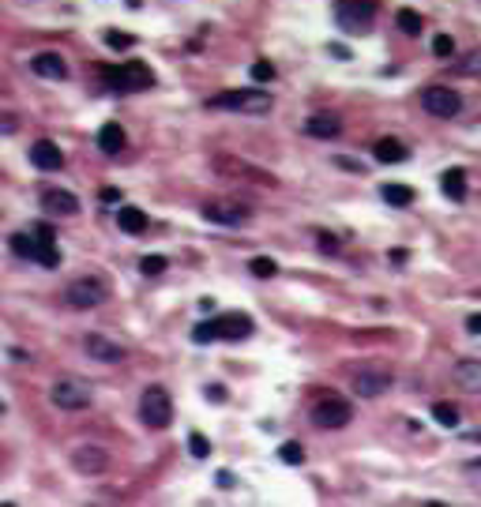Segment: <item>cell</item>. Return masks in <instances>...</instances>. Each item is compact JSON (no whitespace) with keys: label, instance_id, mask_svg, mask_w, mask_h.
Returning a JSON list of instances; mask_svg holds the SVG:
<instances>
[{"label":"cell","instance_id":"cell-1","mask_svg":"<svg viewBox=\"0 0 481 507\" xmlns=\"http://www.w3.org/2000/svg\"><path fill=\"white\" fill-rule=\"evenodd\" d=\"M211 110H230V113H267L271 110V95H263V90H222L207 102Z\"/></svg>","mask_w":481,"mask_h":507},{"label":"cell","instance_id":"cell-2","mask_svg":"<svg viewBox=\"0 0 481 507\" xmlns=\"http://www.w3.org/2000/svg\"><path fill=\"white\" fill-rule=\"evenodd\" d=\"M102 79L110 83L113 90H125V95H136V90H151L154 87V75L147 64L132 60L125 68H102Z\"/></svg>","mask_w":481,"mask_h":507},{"label":"cell","instance_id":"cell-3","mask_svg":"<svg viewBox=\"0 0 481 507\" xmlns=\"http://www.w3.org/2000/svg\"><path fill=\"white\" fill-rule=\"evenodd\" d=\"M139 417L147 429H166L173 421V398L166 387H147L143 398H139Z\"/></svg>","mask_w":481,"mask_h":507},{"label":"cell","instance_id":"cell-4","mask_svg":"<svg viewBox=\"0 0 481 507\" xmlns=\"http://www.w3.org/2000/svg\"><path fill=\"white\" fill-rule=\"evenodd\" d=\"M376 16V0H339L335 4V23L350 34H365Z\"/></svg>","mask_w":481,"mask_h":507},{"label":"cell","instance_id":"cell-5","mask_svg":"<svg viewBox=\"0 0 481 507\" xmlns=\"http://www.w3.org/2000/svg\"><path fill=\"white\" fill-rule=\"evenodd\" d=\"M204 218L211 225H230V230H237V225L248 222V207L237 203V199H211V203H204Z\"/></svg>","mask_w":481,"mask_h":507},{"label":"cell","instance_id":"cell-6","mask_svg":"<svg viewBox=\"0 0 481 507\" xmlns=\"http://www.w3.org/2000/svg\"><path fill=\"white\" fill-rule=\"evenodd\" d=\"M64 301L72 309H98L105 301V282L102 278H75V282L64 289Z\"/></svg>","mask_w":481,"mask_h":507},{"label":"cell","instance_id":"cell-7","mask_svg":"<svg viewBox=\"0 0 481 507\" xmlns=\"http://www.w3.org/2000/svg\"><path fill=\"white\" fill-rule=\"evenodd\" d=\"M421 105H425L433 117H444V121H451V117H459L462 98H459V90H451V87H425Z\"/></svg>","mask_w":481,"mask_h":507},{"label":"cell","instance_id":"cell-8","mask_svg":"<svg viewBox=\"0 0 481 507\" xmlns=\"http://www.w3.org/2000/svg\"><path fill=\"white\" fill-rule=\"evenodd\" d=\"M350 402L346 398H319L312 406V425L316 429H342V425H350Z\"/></svg>","mask_w":481,"mask_h":507},{"label":"cell","instance_id":"cell-9","mask_svg":"<svg viewBox=\"0 0 481 507\" xmlns=\"http://www.w3.org/2000/svg\"><path fill=\"white\" fill-rule=\"evenodd\" d=\"M53 406H60V410H87L90 406V387L83 380H60V383H53Z\"/></svg>","mask_w":481,"mask_h":507},{"label":"cell","instance_id":"cell-10","mask_svg":"<svg viewBox=\"0 0 481 507\" xmlns=\"http://www.w3.org/2000/svg\"><path fill=\"white\" fill-rule=\"evenodd\" d=\"M215 338H248L252 335V319L245 312H226V316H215Z\"/></svg>","mask_w":481,"mask_h":507},{"label":"cell","instance_id":"cell-11","mask_svg":"<svg viewBox=\"0 0 481 507\" xmlns=\"http://www.w3.org/2000/svg\"><path fill=\"white\" fill-rule=\"evenodd\" d=\"M31 162H34V169H42V173H57V169H64V154H60V146L53 139H38L31 146Z\"/></svg>","mask_w":481,"mask_h":507},{"label":"cell","instance_id":"cell-12","mask_svg":"<svg viewBox=\"0 0 481 507\" xmlns=\"http://www.w3.org/2000/svg\"><path fill=\"white\" fill-rule=\"evenodd\" d=\"M72 462H75L79 474H102L105 466H110V455H105L98 444H83V447L72 451Z\"/></svg>","mask_w":481,"mask_h":507},{"label":"cell","instance_id":"cell-13","mask_svg":"<svg viewBox=\"0 0 481 507\" xmlns=\"http://www.w3.org/2000/svg\"><path fill=\"white\" fill-rule=\"evenodd\" d=\"M387 387H391V376L380 372V368H369V372H357V376H354V391L361 398H376V395L387 391Z\"/></svg>","mask_w":481,"mask_h":507},{"label":"cell","instance_id":"cell-14","mask_svg":"<svg viewBox=\"0 0 481 507\" xmlns=\"http://www.w3.org/2000/svg\"><path fill=\"white\" fill-rule=\"evenodd\" d=\"M31 68H34V75H42V79H68V64H64V57L60 53H38V57L31 60Z\"/></svg>","mask_w":481,"mask_h":507},{"label":"cell","instance_id":"cell-15","mask_svg":"<svg viewBox=\"0 0 481 507\" xmlns=\"http://www.w3.org/2000/svg\"><path fill=\"white\" fill-rule=\"evenodd\" d=\"M339 132H342V124L335 113H312L305 121V136H312V139H335Z\"/></svg>","mask_w":481,"mask_h":507},{"label":"cell","instance_id":"cell-16","mask_svg":"<svg viewBox=\"0 0 481 507\" xmlns=\"http://www.w3.org/2000/svg\"><path fill=\"white\" fill-rule=\"evenodd\" d=\"M42 207L49 210V215H75L79 199L68 188H49V192H42Z\"/></svg>","mask_w":481,"mask_h":507},{"label":"cell","instance_id":"cell-17","mask_svg":"<svg viewBox=\"0 0 481 507\" xmlns=\"http://www.w3.org/2000/svg\"><path fill=\"white\" fill-rule=\"evenodd\" d=\"M87 353L95 357V361H105V365L125 361V346H117V342L102 338V335H90V338H87Z\"/></svg>","mask_w":481,"mask_h":507},{"label":"cell","instance_id":"cell-18","mask_svg":"<svg viewBox=\"0 0 481 507\" xmlns=\"http://www.w3.org/2000/svg\"><path fill=\"white\" fill-rule=\"evenodd\" d=\"M451 380H455L462 391L481 395V361H459L455 372H451Z\"/></svg>","mask_w":481,"mask_h":507},{"label":"cell","instance_id":"cell-19","mask_svg":"<svg viewBox=\"0 0 481 507\" xmlns=\"http://www.w3.org/2000/svg\"><path fill=\"white\" fill-rule=\"evenodd\" d=\"M372 154H376V162H384V166H395V162H406L410 158V151L398 139H391V136H384V139H376V146H372Z\"/></svg>","mask_w":481,"mask_h":507},{"label":"cell","instance_id":"cell-20","mask_svg":"<svg viewBox=\"0 0 481 507\" xmlns=\"http://www.w3.org/2000/svg\"><path fill=\"white\" fill-rule=\"evenodd\" d=\"M98 151L102 154H120V151H125V128H120L117 121L98 128Z\"/></svg>","mask_w":481,"mask_h":507},{"label":"cell","instance_id":"cell-21","mask_svg":"<svg viewBox=\"0 0 481 507\" xmlns=\"http://www.w3.org/2000/svg\"><path fill=\"white\" fill-rule=\"evenodd\" d=\"M440 188H444V196L451 199V203H462V199H466V173L462 169H448L444 177H440Z\"/></svg>","mask_w":481,"mask_h":507},{"label":"cell","instance_id":"cell-22","mask_svg":"<svg viewBox=\"0 0 481 507\" xmlns=\"http://www.w3.org/2000/svg\"><path fill=\"white\" fill-rule=\"evenodd\" d=\"M117 225H120V230H125V233L139 237V233H143V230H147V225H151V222H147V215H143L139 207H120V215H117Z\"/></svg>","mask_w":481,"mask_h":507},{"label":"cell","instance_id":"cell-23","mask_svg":"<svg viewBox=\"0 0 481 507\" xmlns=\"http://www.w3.org/2000/svg\"><path fill=\"white\" fill-rule=\"evenodd\" d=\"M380 196H384L391 207H410V203H413V188H410V184H384Z\"/></svg>","mask_w":481,"mask_h":507},{"label":"cell","instance_id":"cell-24","mask_svg":"<svg viewBox=\"0 0 481 507\" xmlns=\"http://www.w3.org/2000/svg\"><path fill=\"white\" fill-rule=\"evenodd\" d=\"M395 23H398V31H403V34H410V38H418V34H421V26H425V19H421L413 8H398Z\"/></svg>","mask_w":481,"mask_h":507},{"label":"cell","instance_id":"cell-25","mask_svg":"<svg viewBox=\"0 0 481 507\" xmlns=\"http://www.w3.org/2000/svg\"><path fill=\"white\" fill-rule=\"evenodd\" d=\"M8 245H11V252H16V256H23V260H34V256H38V241H34L31 233H11Z\"/></svg>","mask_w":481,"mask_h":507},{"label":"cell","instance_id":"cell-26","mask_svg":"<svg viewBox=\"0 0 481 507\" xmlns=\"http://www.w3.org/2000/svg\"><path fill=\"white\" fill-rule=\"evenodd\" d=\"M433 417L444 425V429H455V425H459V410L451 406V402H436L433 406Z\"/></svg>","mask_w":481,"mask_h":507},{"label":"cell","instance_id":"cell-27","mask_svg":"<svg viewBox=\"0 0 481 507\" xmlns=\"http://www.w3.org/2000/svg\"><path fill=\"white\" fill-rule=\"evenodd\" d=\"M278 459H282L286 466H301L305 462V447L301 444H282V447H278Z\"/></svg>","mask_w":481,"mask_h":507},{"label":"cell","instance_id":"cell-28","mask_svg":"<svg viewBox=\"0 0 481 507\" xmlns=\"http://www.w3.org/2000/svg\"><path fill=\"white\" fill-rule=\"evenodd\" d=\"M105 42H110V49L125 53V49H132V46H136V38H132V34H125V31H105Z\"/></svg>","mask_w":481,"mask_h":507},{"label":"cell","instance_id":"cell-29","mask_svg":"<svg viewBox=\"0 0 481 507\" xmlns=\"http://www.w3.org/2000/svg\"><path fill=\"white\" fill-rule=\"evenodd\" d=\"M275 271H278V263L271 256H256V260H252V274H256V278H275Z\"/></svg>","mask_w":481,"mask_h":507},{"label":"cell","instance_id":"cell-30","mask_svg":"<svg viewBox=\"0 0 481 507\" xmlns=\"http://www.w3.org/2000/svg\"><path fill=\"white\" fill-rule=\"evenodd\" d=\"M433 53H436V57H455V38L436 34V38H433Z\"/></svg>","mask_w":481,"mask_h":507},{"label":"cell","instance_id":"cell-31","mask_svg":"<svg viewBox=\"0 0 481 507\" xmlns=\"http://www.w3.org/2000/svg\"><path fill=\"white\" fill-rule=\"evenodd\" d=\"M189 451H192L196 459H207V455H211V444H207V436H204V432H192V436H189Z\"/></svg>","mask_w":481,"mask_h":507},{"label":"cell","instance_id":"cell-32","mask_svg":"<svg viewBox=\"0 0 481 507\" xmlns=\"http://www.w3.org/2000/svg\"><path fill=\"white\" fill-rule=\"evenodd\" d=\"M19 132V117L11 110H0V136H16Z\"/></svg>","mask_w":481,"mask_h":507},{"label":"cell","instance_id":"cell-33","mask_svg":"<svg viewBox=\"0 0 481 507\" xmlns=\"http://www.w3.org/2000/svg\"><path fill=\"white\" fill-rule=\"evenodd\" d=\"M139 271H143V274H162V271H166V256H143Z\"/></svg>","mask_w":481,"mask_h":507},{"label":"cell","instance_id":"cell-34","mask_svg":"<svg viewBox=\"0 0 481 507\" xmlns=\"http://www.w3.org/2000/svg\"><path fill=\"white\" fill-rule=\"evenodd\" d=\"M252 79H256V83H271V79H275V68H271L267 60H256V64H252Z\"/></svg>","mask_w":481,"mask_h":507},{"label":"cell","instance_id":"cell-35","mask_svg":"<svg viewBox=\"0 0 481 507\" xmlns=\"http://www.w3.org/2000/svg\"><path fill=\"white\" fill-rule=\"evenodd\" d=\"M192 338H196V342H215V324H211V319H204V324H196Z\"/></svg>","mask_w":481,"mask_h":507},{"label":"cell","instance_id":"cell-36","mask_svg":"<svg viewBox=\"0 0 481 507\" xmlns=\"http://www.w3.org/2000/svg\"><path fill=\"white\" fill-rule=\"evenodd\" d=\"M31 237L38 245H53V225H46V222H38L34 230H31Z\"/></svg>","mask_w":481,"mask_h":507},{"label":"cell","instance_id":"cell-37","mask_svg":"<svg viewBox=\"0 0 481 507\" xmlns=\"http://www.w3.org/2000/svg\"><path fill=\"white\" fill-rule=\"evenodd\" d=\"M466 331H470V335H481V312L466 316Z\"/></svg>","mask_w":481,"mask_h":507},{"label":"cell","instance_id":"cell-38","mask_svg":"<svg viewBox=\"0 0 481 507\" xmlns=\"http://www.w3.org/2000/svg\"><path fill=\"white\" fill-rule=\"evenodd\" d=\"M207 398H215V402H222V398H226V387H215V383H211V387H207Z\"/></svg>","mask_w":481,"mask_h":507},{"label":"cell","instance_id":"cell-39","mask_svg":"<svg viewBox=\"0 0 481 507\" xmlns=\"http://www.w3.org/2000/svg\"><path fill=\"white\" fill-rule=\"evenodd\" d=\"M117 199H120L117 188H102V203H117Z\"/></svg>","mask_w":481,"mask_h":507},{"label":"cell","instance_id":"cell-40","mask_svg":"<svg viewBox=\"0 0 481 507\" xmlns=\"http://www.w3.org/2000/svg\"><path fill=\"white\" fill-rule=\"evenodd\" d=\"M387 256H391V263H406V248H391Z\"/></svg>","mask_w":481,"mask_h":507},{"label":"cell","instance_id":"cell-41","mask_svg":"<svg viewBox=\"0 0 481 507\" xmlns=\"http://www.w3.org/2000/svg\"><path fill=\"white\" fill-rule=\"evenodd\" d=\"M470 474H474V477H481V459H477V462H470Z\"/></svg>","mask_w":481,"mask_h":507},{"label":"cell","instance_id":"cell-42","mask_svg":"<svg viewBox=\"0 0 481 507\" xmlns=\"http://www.w3.org/2000/svg\"><path fill=\"white\" fill-rule=\"evenodd\" d=\"M0 413H4V406H0Z\"/></svg>","mask_w":481,"mask_h":507}]
</instances>
